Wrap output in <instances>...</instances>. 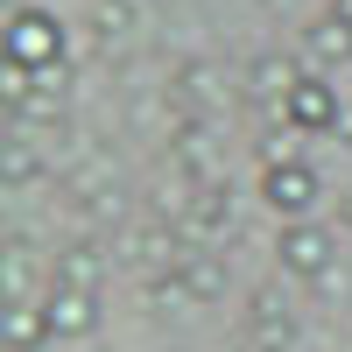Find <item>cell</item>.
Segmentation results:
<instances>
[{"instance_id": "obj_1", "label": "cell", "mask_w": 352, "mask_h": 352, "mask_svg": "<svg viewBox=\"0 0 352 352\" xmlns=\"http://www.w3.org/2000/svg\"><path fill=\"white\" fill-rule=\"evenodd\" d=\"M8 64H21L28 78H43L64 64V21L50 8H14L8 14Z\"/></svg>"}, {"instance_id": "obj_2", "label": "cell", "mask_w": 352, "mask_h": 352, "mask_svg": "<svg viewBox=\"0 0 352 352\" xmlns=\"http://www.w3.org/2000/svg\"><path fill=\"white\" fill-rule=\"evenodd\" d=\"M275 261H282V275H296V282H338V240L324 226H310V219H289L275 232Z\"/></svg>"}, {"instance_id": "obj_3", "label": "cell", "mask_w": 352, "mask_h": 352, "mask_svg": "<svg viewBox=\"0 0 352 352\" xmlns=\"http://www.w3.org/2000/svg\"><path fill=\"white\" fill-rule=\"evenodd\" d=\"M317 197H324V176H317L310 162H268V169H261V204L282 212V226L289 219H310Z\"/></svg>"}, {"instance_id": "obj_4", "label": "cell", "mask_w": 352, "mask_h": 352, "mask_svg": "<svg viewBox=\"0 0 352 352\" xmlns=\"http://www.w3.org/2000/svg\"><path fill=\"white\" fill-rule=\"evenodd\" d=\"M282 120H289V134H331L338 127V92L317 71H303V85L282 99Z\"/></svg>"}, {"instance_id": "obj_5", "label": "cell", "mask_w": 352, "mask_h": 352, "mask_svg": "<svg viewBox=\"0 0 352 352\" xmlns=\"http://www.w3.org/2000/svg\"><path fill=\"white\" fill-rule=\"evenodd\" d=\"M43 310H50V338H85L99 324V296H92V289H64V282H56L43 296Z\"/></svg>"}, {"instance_id": "obj_6", "label": "cell", "mask_w": 352, "mask_h": 352, "mask_svg": "<svg viewBox=\"0 0 352 352\" xmlns=\"http://www.w3.org/2000/svg\"><path fill=\"white\" fill-rule=\"evenodd\" d=\"M303 85V71H296V56H282V50H268V56H254V71H247V99H289Z\"/></svg>"}, {"instance_id": "obj_7", "label": "cell", "mask_w": 352, "mask_h": 352, "mask_svg": "<svg viewBox=\"0 0 352 352\" xmlns=\"http://www.w3.org/2000/svg\"><path fill=\"white\" fill-rule=\"evenodd\" d=\"M254 345L261 352H289V345H296V310H282L275 289L254 296Z\"/></svg>"}, {"instance_id": "obj_8", "label": "cell", "mask_w": 352, "mask_h": 352, "mask_svg": "<svg viewBox=\"0 0 352 352\" xmlns=\"http://www.w3.org/2000/svg\"><path fill=\"white\" fill-rule=\"evenodd\" d=\"M176 99H184L190 113H219V106H226L219 64H184V71H176Z\"/></svg>"}, {"instance_id": "obj_9", "label": "cell", "mask_w": 352, "mask_h": 352, "mask_svg": "<svg viewBox=\"0 0 352 352\" xmlns=\"http://www.w3.org/2000/svg\"><path fill=\"white\" fill-rule=\"evenodd\" d=\"M303 43H310L317 64H352V21H345V14H331V8L310 21V36H303Z\"/></svg>"}, {"instance_id": "obj_10", "label": "cell", "mask_w": 352, "mask_h": 352, "mask_svg": "<svg viewBox=\"0 0 352 352\" xmlns=\"http://www.w3.org/2000/svg\"><path fill=\"white\" fill-rule=\"evenodd\" d=\"M176 282H184V296L212 303V296H226V261L219 254H184L176 261Z\"/></svg>"}, {"instance_id": "obj_11", "label": "cell", "mask_w": 352, "mask_h": 352, "mask_svg": "<svg viewBox=\"0 0 352 352\" xmlns=\"http://www.w3.org/2000/svg\"><path fill=\"white\" fill-rule=\"evenodd\" d=\"M0 338H8V352H36V345L50 338V310H43V303H8Z\"/></svg>"}, {"instance_id": "obj_12", "label": "cell", "mask_w": 352, "mask_h": 352, "mask_svg": "<svg viewBox=\"0 0 352 352\" xmlns=\"http://www.w3.org/2000/svg\"><path fill=\"white\" fill-rule=\"evenodd\" d=\"M99 275H106L99 247H71L64 261H56V282H64V289H99Z\"/></svg>"}, {"instance_id": "obj_13", "label": "cell", "mask_w": 352, "mask_h": 352, "mask_svg": "<svg viewBox=\"0 0 352 352\" xmlns=\"http://www.w3.org/2000/svg\"><path fill=\"white\" fill-rule=\"evenodd\" d=\"M184 219H190V226H226V190H219V184H204V190L184 204Z\"/></svg>"}, {"instance_id": "obj_14", "label": "cell", "mask_w": 352, "mask_h": 352, "mask_svg": "<svg viewBox=\"0 0 352 352\" xmlns=\"http://www.w3.org/2000/svg\"><path fill=\"white\" fill-rule=\"evenodd\" d=\"M28 176H36V148L8 141V190H14V184H28Z\"/></svg>"}, {"instance_id": "obj_15", "label": "cell", "mask_w": 352, "mask_h": 352, "mask_svg": "<svg viewBox=\"0 0 352 352\" xmlns=\"http://www.w3.org/2000/svg\"><path fill=\"white\" fill-rule=\"evenodd\" d=\"M127 21H134V0H99V28L106 36H120Z\"/></svg>"}, {"instance_id": "obj_16", "label": "cell", "mask_w": 352, "mask_h": 352, "mask_svg": "<svg viewBox=\"0 0 352 352\" xmlns=\"http://www.w3.org/2000/svg\"><path fill=\"white\" fill-rule=\"evenodd\" d=\"M331 14H345V21H352V0H331Z\"/></svg>"}, {"instance_id": "obj_17", "label": "cell", "mask_w": 352, "mask_h": 352, "mask_svg": "<svg viewBox=\"0 0 352 352\" xmlns=\"http://www.w3.org/2000/svg\"><path fill=\"white\" fill-rule=\"evenodd\" d=\"M338 219H345V226H352V197H338Z\"/></svg>"}]
</instances>
